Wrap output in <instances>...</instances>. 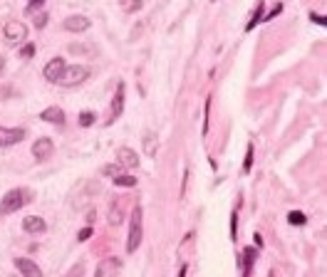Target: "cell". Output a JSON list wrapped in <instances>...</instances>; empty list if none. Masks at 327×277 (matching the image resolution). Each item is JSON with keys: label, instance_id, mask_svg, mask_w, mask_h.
Segmentation results:
<instances>
[{"label": "cell", "instance_id": "19", "mask_svg": "<svg viewBox=\"0 0 327 277\" xmlns=\"http://www.w3.org/2000/svg\"><path fill=\"white\" fill-rule=\"evenodd\" d=\"M263 8H265V3L263 0H258V5H256V13H253V17H251V23L245 25V30L251 32V30L256 28L258 23H263Z\"/></svg>", "mask_w": 327, "mask_h": 277}, {"label": "cell", "instance_id": "32", "mask_svg": "<svg viewBox=\"0 0 327 277\" xmlns=\"http://www.w3.org/2000/svg\"><path fill=\"white\" fill-rule=\"evenodd\" d=\"M310 17H313V20H315V23H317V25H325V15H310Z\"/></svg>", "mask_w": 327, "mask_h": 277}, {"label": "cell", "instance_id": "16", "mask_svg": "<svg viewBox=\"0 0 327 277\" xmlns=\"http://www.w3.org/2000/svg\"><path fill=\"white\" fill-rule=\"evenodd\" d=\"M157 149H159V136L154 131H146V134H144V153H146V156H154Z\"/></svg>", "mask_w": 327, "mask_h": 277}, {"label": "cell", "instance_id": "18", "mask_svg": "<svg viewBox=\"0 0 327 277\" xmlns=\"http://www.w3.org/2000/svg\"><path fill=\"white\" fill-rule=\"evenodd\" d=\"M142 0H119V8L124 10V13H129V15H134V13H139L142 10Z\"/></svg>", "mask_w": 327, "mask_h": 277}, {"label": "cell", "instance_id": "13", "mask_svg": "<svg viewBox=\"0 0 327 277\" xmlns=\"http://www.w3.org/2000/svg\"><path fill=\"white\" fill-rule=\"evenodd\" d=\"M89 28H92V20L85 15H70L65 20V30H70V32H85Z\"/></svg>", "mask_w": 327, "mask_h": 277}, {"label": "cell", "instance_id": "34", "mask_svg": "<svg viewBox=\"0 0 327 277\" xmlns=\"http://www.w3.org/2000/svg\"><path fill=\"white\" fill-rule=\"evenodd\" d=\"M186 270H188V267L184 265V267H181V272H179V277H186Z\"/></svg>", "mask_w": 327, "mask_h": 277}, {"label": "cell", "instance_id": "4", "mask_svg": "<svg viewBox=\"0 0 327 277\" xmlns=\"http://www.w3.org/2000/svg\"><path fill=\"white\" fill-rule=\"evenodd\" d=\"M3 32H5L8 45H20V42L28 40V28H25V23H20V20H8Z\"/></svg>", "mask_w": 327, "mask_h": 277}, {"label": "cell", "instance_id": "6", "mask_svg": "<svg viewBox=\"0 0 327 277\" xmlns=\"http://www.w3.org/2000/svg\"><path fill=\"white\" fill-rule=\"evenodd\" d=\"M52 151H55V141L52 138H37L35 144H32V156L37 159V161H45V159H50L52 156Z\"/></svg>", "mask_w": 327, "mask_h": 277}, {"label": "cell", "instance_id": "3", "mask_svg": "<svg viewBox=\"0 0 327 277\" xmlns=\"http://www.w3.org/2000/svg\"><path fill=\"white\" fill-rule=\"evenodd\" d=\"M87 77H89V67H85V65H72V67H67L65 65L57 84H62V87H77V84L85 82Z\"/></svg>", "mask_w": 327, "mask_h": 277}, {"label": "cell", "instance_id": "5", "mask_svg": "<svg viewBox=\"0 0 327 277\" xmlns=\"http://www.w3.org/2000/svg\"><path fill=\"white\" fill-rule=\"evenodd\" d=\"M119 272H122V260L119 258H104L97 263L94 277H117Z\"/></svg>", "mask_w": 327, "mask_h": 277}, {"label": "cell", "instance_id": "24", "mask_svg": "<svg viewBox=\"0 0 327 277\" xmlns=\"http://www.w3.org/2000/svg\"><path fill=\"white\" fill-rule=\"evenodd\" d=\"M102 173H104V176H119V173H124V168L119 166V164H109V166H104L102 168Z\"/></svg>", "mask_w": 327, "mask_h": 277}, {"label": "cell", "instance_id": "1", "mask_svg": "<svg viewBox=\"0 0 327 277\" xmlns=\"http://www.w3.org/2000/svg\"><path fill=\"white\" fill-rule=\"evenodd\" d=\"M30 203V193L25 188H13L0 198V215H10V213H17L23 206Z\"/></svg>", "mask_w": 327, "mask_h": 277}, {"label": "cell", "instance_id": "31", "mask_svg": "<svg viewBox=\"0 0 327 277\" xmlns=\"http://www.w3.org/2000/svg\"><path fill=\"white\" fill-rule=\"evenodd\" d=\"M89 238H92V228H82V230L77 233V240H80V243H87Z\"/></svg>", "mask_w": 327, "mask_h": 277}, {"label": "cell", "instance_id": "23", "mask_svg": "<svg viewBox=\"0 0 327 277\" xmlns=\"http://www.w3.org/2000/svg\"><path fill=\"white\" fill-rule=\"evenodd\" d=\"M253 168V144H248V151H245V164H243V173H251Z\"/></svg>", "mask_w": 327, "mask_h": 277}, {"label": "cell", "instance_id": "10", "mask_svg": "<svg viewBox=\"0 0 327 277\" xmlns=\"http://www.w3.org/2000/svg\"><path fill=\"white\" fill-rule=\"evenodd\" d=\"M62 69H65V60H62V57H52V60L45 65V69H43L45 80H47V82H57V80H60V74H62Z\"/></svg>", "mask_w": 327, "mask_h": 277}, {"label": "cell", "instance_id": "21", "mask_svg": "<svg viewBox=\"0 0 327 277\" xmlns=\"http://www.w3.org/2000/svg\"><path fill=\"white\" fill-rule=\"evenodd\" d=\"M287 223H290V225H305L307 218H305V213H300V210H290V213H287Z\"/></svg>", "mask_w": 327, "mask_h": 277}, {"label": "cell", "instance_id": "20", "mask_svg": "<svg viewBox=\"0 0 327 277\" xmlns=\"http://www.w3.org/2000/svg\"><path fill=\"white\" fill-rule=\"evenodd\" d=\"M114 186H124V188H134L137 186V179L134 176H129V173H119V176H114Z\"/></svg>", "mask_w": 327, "mask_h": 277}, {"label": "cell", "instance_id": "11", "mask_svg": "<svg viewBox=\"0 0 327 277\" xmlns=\"http://www.w3.org/2000/svg\"><path fill=\"white\" fill-rule=\"evenodd\" d=\"M122 111H124V84H119L117 87V94L112 99V109H109V119H107V124H112L114 119H119L122 116Z\"/></svg>", "mask_w": 327, "mask_h": 277}, {"label": "cell", "instance_id": "7", "mask_svg": "<svg viewBox=\"0 0 327 277\" xmlns=\"http://www.w3.org/2000/svg\"><path fill=\"white\" fill-rule=\"evenodd\" d=\"M117 164L122 168H137L139 166V156L134 149H129V146H122V149H117Z\"/></svg>", "mask_w": 327, "mask_h": 277}, {"label": "cell", "instance_id": "26", "mask_svg": "<svg viewBox=\"0 0 327 277\" xmlns=\"http://www.w3.org/2000/svg\"><path fill=\"white\" fill-rule=\"evenodd\" d=\"M67 277H85V263H77V265H74L70 272H67Z\"/></svg>", "mask_w": 327, "mask_h": 277}, {"label": "cell", "instance_id": "25", "mask_svg": "<svg viewBox=\"0 0 327 277\" xmlns=\"http://www.w3.org/2000/svg\"><path fill=\"white\" fill-rule=\"evenodd\" d=\"M122 221H124V218H122V208L112 206V210H109V223H112V225H119Z\"/></svg>", "mask_w": 327, "mask_h": 277}, {"label": "cell", "instance_id": "17", "mask_svg": "<svg viewBox=\"0 0 327 277\" xmlns=\"http://www.w3.org/2000/svg\"><path fill=\"white\" fill-rule=\"evenodd\" d=\"M70 52L72 55H85V57H92L97 52V47L92 45V42H87V45H70Z\"/></svg>", "mask_w": 327, "mask_h": 277}, {"label": "cell", "instance_id": "8", "mask_svg": "<svg viewBox=\"0 0 327 277\" xmlns=\"http://www.w3.org/2000/svg\"><path fill=\"white\" fill-rule=\"evenodd\" d=\"M25 138V129H5L0 126V146H15Z\"/></svg>", "mask_w": 327, "mask_h": 277}, {"label": "cell", "instance_id": "29", "mask_svg": "<svg viewBox=\"0 0 327 277\" xmlns=\"http://www.w3.org/2000/svg\"><path fill=\"white\" fill-rule=\"evenodd\" d=\"M45 25H47V13H37V15H35V28L43 30Z\"/></svg>", "mask_w": 327, "mask_h": 277}, {"label": "cell", "instance_id": "15", "mask_svg": "<svg viewBox=\"0 0 327 277\" xmlns=\"http://www.w3.org/2000/svg\"><path fill=\"white\" fill-rule=\"evenodd\" d=\"M243 260H241V267H243V277H248L251 275V270H253V265H256L258 260V250L251 245V248H245L243 250V255H241Z\"/></svg>", "mask_w": 327, "mask_h": 277}, {"label": "cell", "instance_id": "33", "mask_svg": "<svg viewBox=\"0 0 327 277\" xmlns=\"http://www.w3.org/2000/svg\"><path fill=\"white\" fill-rule=\"evenodd\" d=\"M3 69H5V57H0V74H3Z\"/></svg>", "mask_w": 327, "mask_h": 277}, {"label": "cell", "instance_id": "14", "mask_svg": "<svg viewBox=\"0 0 327 277\" xmlns=\"http://www.w3.org/2000/svg\"><path fill=\"white\" fill-rule=\"evenodd\" d=\"M40 119L47 122V124L62 126V124H65V109H62V107H47V109L40 114Z\"/></svg>", "mask_w": 327, "mask_h": 277}, {"label": "cell", "instance_id": "27", "mask_svg": "<svg viewBox=\"0 0 327 277\" xmlns=\"http://www.w3.org/2000/svg\"><path fill=\"white\" fill-rule=\"evenodd\" d=\"M236 235H238V215H236V210L230 213V238L236 240Z\"/></svg>", "mask_w": 327, "mask_h": 277}, {"label": "cell", "instance_id": "2", "mask_svg": "<svg viewBox=\"0 0 327 277\" xmlns=\"http://www.w3.org/2000/svg\"><path fill=\"white\" fill-rule=\"evenodd\" d=\"M142 215H144L142 206H137L131 210V225H129V235H127V252H137V248L142 245V235H144Z\"/></svg>", "mask_w": 327, "mask_h": 277}, {"label": "cell", "instance_id": "12", "mask_svg": "<svg viewBox=\"0 0 327 277\" xmlns=\"http://www.w3.org/2000/svg\"><path fill=\"white\" fill-rule=\"evenodd\" d=\"M23 230L30 233V235H43L45 230H47V223H45L40 215H28V218L23 221Z\"/></svg>", "mask_w": 327, "mask_h": 277}, {"label": "cell", "instance_id": "30", "mask_svg": "<svg viewBox=\"0 0 327 277\" xmlns=\"http://www.w3.org/2000/svg\"><path fill=\"white\" fill-rule=\"evenodd\" d=\"M45 5V0H30V5H28V15H35V10H40Z\"/></svg>", "mask_w": 327, "mask_h": 277}, {"label": "cell", "instance_id": "28", "mask_svg": "<svg viewBox=\"0 0 327 277\" xmlns=\"http://www.w3.org/2000/svg\"><path fill=\"white\" fill-rule=\"evenodd\" d=\"M32 55H35V45H32V42H28V45L20 50V57H23V60H30Z\"/></svg>", "mask_w": 327, "mask_h": 277}, {"label": "cell", "instance_id": "22", "mask_svg": "<svg viewBox=\"0 0 327 277\" xmlns=\"http://www.w3.org/2000/svg\"><path fill=\"white\" fill-rule=\"evenodd\" d=\"M97 122V114L94 111H82L80 114V126H92Z\"/></svg>", "mask_w": 327, "mask_h": 277}, {"label": "cell", "instance_id": "9", "mask_svg": "<svg viewBox=\"0 0 327 277\" xmlns=\"http://www.w3.org/2000/svg\"><path fill=\"white\" fill-rule=\"evenodd\" d=\"M15 267L20 270L23 277H43V270L37 267V263H32L30 258H15Z\"/></svg>", "mask_w": 327, "mask_h": 277}]
</instances>
